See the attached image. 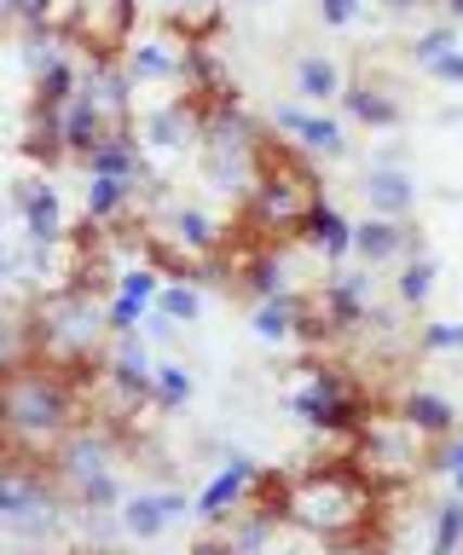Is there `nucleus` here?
Returning a JSON list of instances; mask_svg holds the SVG:
<instances>
[{
  "label": "nucleus",
  "instance_id": "obj_1",
  "mask_svg": "<svg viewBox=\"0 0 463 555\" xmlns=\"http://www.w3.org/2000/svg\"><path fill=\"white\" fill-rule=\"evenodd\" d=\"M81 399H88V376L59 371V364L29 359L7 371V440L18 463H41L64 446V434L81 423Z\"/></svg>",
  "mask_w": 463,
  "mask_h": 555
},
{
  "label": "nucleus",
  "instance_id": "obj_2",
  "mask_svg": "<svg viewBox=\"0 0 463 555\" xmlns=\"http://www.w3.org/2000/svg\"><path fill=\"white\" fill-rule=\"evenodd\" d=\"M111 336H116L111 301L99 289H88L81 278L59 289H41L36 307H29V359L59 364V371H81V376L99 371Z\"/></svg>",
  "mask_w": 463,
  "mask_h": 555
},
{
  "label": "nucleus",
  "instance_id": "obj_3",
  "mask_svg": "<svg viewBox=\"0 0 463 555\" xmlns=\"http://www.w3.org/2000/svg\"><path fill=\"white\" fill-rule=\"evenodd\" d=\"M371 509H376V480L359 463H319V468L290 475L284 520L313 532L319 544H348V538H359Z\"/></svg>",
  "mask_w": 463,
  "mask_h": 555
},
{
  "label": "nucleus",
  "instance_id": "obj_4",
  "mask_svg": "<svg viewBox=\"0 0 463 555\" xmlns=\"http://www.w3.org/2000/svg\"><path fill=\"white\" fill-rule=\"evenodd\" d=\"M319 203H324V197H319L313 168L296 163V156H290L284 145H267L261 185L249 191L244 220H249L261 237H296V232H307V215H313Z\"/></svg>",
  "mask_w": 463,
  "mask_h": 555
},
{
  "label": "nucleus",
  "instance_id": "obj_5",
  "mask_svg": "<svg viewBox=\"0 0 463 555\" xmlns=\"http://www.w3.org/2000/svg\"><path fill=\"white\" fill-rule=\"evenodd\" d=\"M290 411H296L307 428H324V434H359L376 416L365 388H359L342 364H307L301 388L290 393Z\"/></svg>",
  "mask_w": 463,
  "mask_h": 555
},
{
  "label": "nucleus",
  "instance_id": "obj_6",
  "mask_svg": "<svg viewBox=\"0 0 463 555\" xmlns=\"http://www.w3.org/2000/svg\"><path fill=\"white\" fill-rule=\"evenodd\" d=\"M64 486L47 475L41 463H7V475H0V520H7L12 538H47L59 532L64 520Z\"/></svg>",
  "mask_w": 463,
  "mask_h": 555
},
{
  "label": "nucleus",
  "instance_id": "obj_7",
  "mask_svg": "<svg viewBox=\"0 0 463 555\" xmlns=\"http://www.w3.org/2000/svg\"><path fill=\"white\" fill-rule=\"evenodd\" d=\"M428 457V434L423 428H411L400 411H376L365 428H359V451H353V463L365 468V475L376 486H394V480H411Z\"/></svg>",
  "mask_w": 463,
  "mask_h": 555
},
{
  "label": "nucleus",
  "instance_id": "obj_8",
  "mask_svg": "<svg viewBox=\"0 0 463 555\" xmlns=\"http://www.w3.org/2000/svg\"><path fill=\"white\" fill-rule=\"evenodd\" d=\"M116 457H123V440H116L111 423H76L70 434H64V446L47 457V475L76 498L81 486L116 475Z\"/></svg>",
  "mask_w": 463,
  "mask_h": 555
},
{
  "label": "nucleus",
  "instance_id": "obj_9",
  "mask_svg": "<svg viewBox=\"0 0 463 555\" xmlns=\"http://www.w3.org/2000/svg\"><path fill=\"white\" fill-rule=\"evenodd\" d=\"M133 133H140L145 156H185V151H203V133H209V99L175 93V99L151 104Z\"/></svg>",
  "mask_w": 463,
  "mask_h": 555
},
{
  "label": "nucleus",
  "instance_id": "obj_10",
  "mask_svg": "<svg viewBox=\"0 0 463 555\" xmlns=\"http://www.w3.org/2000/svg\"><path fill=\"white\" fill-rule=\"evenodd\" d=\"M185 47H192V35H133L123 69L133 76V87H185Z\"/></svg>",
  "mask_w": 463,
  "mask_h": 555
},
{
  "label": "nucleus",
  "instance_id": "obj_11",
  "mask_svg": "<svg viewBox=\"0 0 463 555\" xmlns=\"http://www.w3.org/2000/svg\"><path fill=\"white\" fill-rule=\"evenodd\" d=\"M353 255L359 267H406L411 255H423V237L411 220H388V215H365L353 225Z\"/></svg>",
  "mask_w": 463,
  "mask_h": 555
},
{
  "label": "nucleus",
  "instance_id": "obj_12",
  "mask_svg": "<svg viewBox=\"0 0 463 555\" xmlns=\"http://www.w3.org/2000/svg\"><path fill=\"white\" fill-rule=\"evenodd\" d=\"M185 509H197V503H185V492H133V498H123V509H116V527H123V538L151 544V538H163L175 520H185Z\"/></svg>",
  "mask_w": 463,
  "mask_h": 555
},
{
  "label": "nucleus",
  "instance_id": "obj_13",
  "mask_svg": "<svg viewBox=\"0 0 463 555\" xmlns=\"http://www.w3.org/2000/svg\"><path fill=\"white\" fill-rule=\"evenodd\" d=\"M342 111H348V121H359V128H371V133H400V128H406L400 93H394L388 81H371V76H353V81H348Z\"/></svg>",
  "mask_w": 463,
  "mask_h": 555
},
{
  "label": "nucleus",
  "instance_id": "obj_14",
  "mask_svg": "<svg viewBox=\"0 0 463 555\" xmlns=\"http://www.w3.org/2000/svg\"><path fill=\"white\" fill-rule=\"evenodd\" d=\"M255 480H261V463L244 457V451H232L227 468H220V475L197 492V515H203V520H227L232 509H244V503H249Z\"/></svg>",
  "mask_w": 463,
  "mask_h": 555
},
{
  "label": "nucleus",
  "instance_id": "obj_15",
  "mask_svg": "<svg viewBox=\"0 0 463 555\" xmlns=\"http://www.w3.org/2000/svg\"><path fill=\"white\" fill-rule=\"evenodd\" d=\"M140 185H151V180H105V173H88V185H81V220H88V232H111L116 220H128L140 208Z\"/></svg>",
  "mask_w": 463,
  "mask_h": 555
},
{
  "label": "nucleus",
  "instance_id": "obj_16",
  "mask_svg": "<svg viewBox=\"0 0 463 555\" xmlns=\"http://www.w3.org/2000/svg\"><path fill=\"white\" fill-rule=\"evenodd\" d=\"M359 197H365L371 215H388V220H411V208H417L423 185L411 168H365L359 173Z\"/></svg>",
  "mask_w": 463,
  "mask_h": 555
},
{
  "label": "nucleus",
  "instance_id": "obj_17",
  "mask_svg": "<svg viewBox=\"0 0 463 555\" xmlns=\"http://www.w3.org/2000/svg\"><path fill=\"white\" fill-rule=\"evenodd\" d=\"M12 208H18V220H24V237H36V243H64V237H70V232H64L59 185L18 180V191H12Z\"/></svg>",
  "mask_w": 463,
  "mask_h": 555
},
{
  "label": "nucleus",
  "instance_id": "obj_18",
  "mask_svg": "<svg viewBox=\"0 0 463 555\" xmlns=\"http://www.w3.org/2000/svg\"><path fill=\"white\" fill-rule=\"evenodd\" d=\"M111 133H116V121H111L105 111H99V104H93L88 93H76V99L59 111V139H64V151H70L76 163H88V156H93L99 145H105ZM128 133H133V128H128Z\"/></svg>",
  "mask_w": 463,
  "mask_h": 555
},
{
  "label": "nucleus",
  "instance_id": "obj_19",
  "mask_svg": "<svg viewBox=\"0 0 463 555\" xmlns=\"http://www.w3.org/2000/svg\"><path fill=\"white\" fill-rule=\"evenodd\" d=\"M307 312H313V301L296 289H284V295H267V301H255V336H261L267 347H284V341H296L301 330H307Z\"/></svg>",
  "mask_w": 463,
  "mask_h": 555
},
{
  "label": "nucleus",
  "instance_id": "obj_20",
  "mask_svg": "<svg viewBox=\"0 0 463 555\" xmlns=\"http://www.w3.org/2000/svg\"><path fill=\"white\" fill-rule=\"evenodd\" d=\"M307 243H313V255L319 260H331V267H342V260L353 255V220L342 215L336 203H319L313 215H307Z\"/></svg>",
  "mask_w": 463,
  "mask_h": 555
},
{
  "label": "nucleus",
  "instance_id": "obj_21",
  "mask_svg": "<svg viewBox=\"0 0 463 555\" xmlns=\"http://www.w3.org/2000/svg\"><path fill=\"white\" fill-rule=\"evenodd\" d=\"M348 93V76H342V64L331 52H301L296 59V99L301 104H331Z\"/></svg>",
  "mask_w": 463,
  "mask_h": 555
},
{
  "label": "nucleus",
  "instance_id": "obj_22",
  "mask_svg": "<svg viewBox=\"0 0 463 555\" xmlns=\"http://www.w3.org/2000/svg\"><path fill=\"white\" fill-rule=\"evenodd\" d=\"M145 163H151V156H145V145H140V133H111L81 168H88V173H105V180H145Z\"/></svg>",
  "mask_w": 463,
  "mask_h": 555
},
{
  "label": "nucleus",
  "instance_id": "obj_23",
  "mask_svg": "<svg viewBox=\"0 0 463 555\" xmlns=\"http://www.w3.org/2000/svg\"><path fill=\"white\" fill-rule=\"evenodd\" d=\"M400 416H406L411 428H423L428 440H452V434H458V411L446 405L440 393H428V388H411L400 399Z\"/></svg>",
  "mask_w": 463,
  "mask_h": 555
},
{
  "label": "nucleus",
  "instance_id": "obj_24",
  "mask_svg": "<svg viewBox=\"0 0 463 555\" xmlns=\"http://www.w3.org/2000/svg\"><path fill=\"white\" fill-rule=\"evenodd\" d=\"M296 145H301L307 156H319V163H342V156H348V128H342L336 116H319V111H307L301 133H296Z\"/></svg>",
  "mask_w": 463,
  "mask_h": 555
},
{
  "label": "nucleus",
  "instance_id": "obj_25",
  "mask_svg": "<svg viewBox=\"0 0 463 555\" xmlns=\"http://www.w3.org/2000/svg\"><path fill=\"white\" fill-rule=\"evenodd\" d=\"M435 278H440V267L428 255H411L406 267H400V278H394V301L400 307H428V295H435Z\"/></svg>",
  "mask_w": 463,
  "mask_h": 555
},
{
  "label": "nucleus",
  "instance_id": "obj_26",
  "mask_svg": "<svg viewBox=\"0 0 463 555\" xmlns=\"http://www.w3.org/2000/svg\"><path fill=\"white\" fill-rule=\"evenodd\" d=\"M452 47H463V29L452 24V17H446V24H428V29L411 35V41H406V59L417 64V69H428L435 59H446Z\"/></svg>",
  "mask_w": 463,
  "mask_h": 555
},
{
  "label": "nucleus",
  "instance_id": "obj_27",
  "mask_svg": "<svg viewBox=\"0 0 463 555\" xmlns=\"http://www.w3.org/2000/svg\"><path fill=\"white\" fill-rule=\"evenodd\" d=\"M428 555H463V498H446L435 509V538H428Z\"/></svg>",
  "mask_w": 463,
  "mask_h": 555
},
{
  "label": "nucleus",
  "instance_id": "obj_28",
  "mask_svg": "<svg viewBox=\"0 0 463 555\" xmlns=\"http://www.w3.org/2000/svg\"><path fill=\"white\" fill-rule=\"evenodd\" d=\"M157 312H168L175 324H192L197 312H203V289L192 284V278H168L163 295H157Z\"/></svg>",
  "mask_w": 463,
  "mask_h": 555
},
{
  "label": "nucleus",
  "instance_id": "obj_29",
  "mask_svg": "<svg viewBox=\"0 0 463 555\" xmlns=\"http://www.w3.org/2000/svg\"><path fill=\"white\" fill-rule=\"evenodd\" d=\"M192 393H197V376L185 371V364H175V359H168V364H157V405H163V411L185 405Z\"/></svg>",
  "mask_w": 463,
  "mask_h": 555
},
{
  "label": "nucleus",
  "instance_id": "obj_30",
  "mask_svg": "<svg viewBox=\"0 0 463 555\" xmlns=\"http://www.w3.org/2000/svg\"><path fill=\"white\" fill-rule=\"evenodd\" d=\"M417 353H463V324L452 319H435L417 330Z\"/></svg>",
  "mask_w": 463,
  "mask_h": 555
},
{
  "label": "nucleus",
  "instance_id": "obj_31",
  "mask_svg": "<svg viewBox=\"0 0 463 555\" xmlns=\"http://www.w3.org/2000/svg\"><path fill=\"white\" fill-rule=\"evenodd\" d=\"M116 289L133 295V301H145V307H157V295H163V278L151 272V267H123L116 272Z\"/></svg>",
  "mask_w": 463,
  "mask_h": 555
},
{
  "label": "nucleus",
  "instance_id": "obj_32",
  "mask_svg": "<svg viewBox=\"0 0 463 555\" xmlns=\"http://www.w3.org/2000/svg\"><path fill=\"white\" fill-rule=\"evenodd\" d=\"M145 319H151V307H145V301H133V295L111 289V330H116V336H128V330H140Z\"/></svg>",
  "mask_w": 463,
  "mask_h": 555
},
{
  "label": "nucleus",
  "instance_id": "obj_33",
  "mask_svg": "<svg viewBox=\"0 0 463 555\" xmlns=\"http://www.w3.org/2000/svg\"><path fill=\"white\" fill-rule=\"evenodd\" d=\"M313 12L324 29H353L365 17V0H313Z\"/></svg>",
  "mask_w": 463,
  "mask_h": 555
},
{
  "label": "nucleus",
  "instance_id": "obj_34",
  "mask_svg": "<svg viewBox=\"0 0 463 555\" xmlns=\"http://www.w3.org/2000/svg\"><path fill=\"white\" fill-rule=\"evenodd\" d=\"M423 76H428V81H440V87H463V47H452L446 59H435V64L423 69Z\"/></svg>",
  "mask_w": 463,
  "mask_h": 555
},
{
  "label": "nucleus",
  "instance_id": "obj_35",
  "mask_svg": "<svg viewBox=\"0 0 463 555\" xmlns=\"http://www.w3.org/2000/svg\"><path fill=\"white\" fill-rule=\"evenodd\" d=\"M301 121H307V104H272V128L279 133H301Z\"/></svg>",
  "mask_w": 463,
  "mask_h": 555
},
{
  "label": "nucleus",
  "instance_id": "obj_36",
  "mask_svg": "<svg viewBox=\"0 0 463 555\" xmlns=\"http://www.w3.org/2000/svg\"><path fill=\"white\" fill-rule=\"evenodd\" d=\"M365 168H406V145H400V139H383V145L371 151Z\"/></svg>",
  "mask_w": 463,
  "mask_h": 555
},
{
  "label": "nucleus",
  "instance_id": "obj_37",
  "mask_svg": "<svg viewBox=\"0 0 463 555\" xmlns=\"http://www.w3.org/2000/svg\"><path fill=\"white\" fill-rule=\"evenodd\" d=\"M175 330H180V324L168 319V312H157V307H151V319H145V336H151V341H168Z\"/></svg>",
  "mask_w": 463,
  "mask_h": 555
},
{
  "label": "nucleus",
  "instance_id": "obj_38",
  "mask_svg": "<svg viewBox=\"0 0 463 555\" xmlns=\"http://www.w3.org/2000/svg\"><path fill=\"white\" fill-rule=\"evenodd\" d=\"M435 468H446V475H452V468H463V434H452V440H446V451L435 457Z\"/></svg>",
  "mask_w": 463,
  "mask_h": 555
},
{
  "label": "nucleus",
  "instance_id": "obj_39",
  "mask_svg": "<svg viewBox=\"0 0 463 555\" xmlns=\"http://www.w3.org/2000/svg\"><path fill=\"white\" fill-rule=\"evenodd\" d=\"M376 7H383V12H423V7H435V0H376Z\"/></svg>",
  "mask_w": 463,
  "mask_h": 555
},
{
  "label": "nucleus",
  "instance_id": "obj_40",
  "mask_svg": "<svg viewBox=\"0 0 463 555\" xmlns=\"http://www.w3.org/2000/svg\"><path fill=\"white\" fill-rule=\"evenodd\" d=\"M435 121H440V128H463V104H440Z\"/></svg>",
  "mask_w": 463,
  "mask_h": 555
},
{
  "label": "nucleus",
  "instance_id": "obj_41",
  "mask_svg": "<svg viewBox=\"0 0 463 555\" xmlns=\"http://www.w3.org/2000/svg\"><path fill=\"white\" fill-rule=\"evenodd\" d=\"M324 555H365V550H359V538H348V544H324Z\"/></svg>",
  "mask_w": 463,
  "mask_h": 555
},
{
  "label": "nucleus",
  "instance_id": "obj_42",
  "mask_svg": "<svg viewBox=\"0 0 463 555\" xmlns=\"http://www.w3.org/2000/svg\"><path fill=\"white\" fill-rule=\"evenodd\" d=\"M446 17H452V24L463 29V0H446Z\"/></svg>",
  "mask_w": 463,
  "mask_h": 555
},
{
  "label": "nucleus",
  "instance_id": "obj_43",
  "mask_svg": "<svg viewBox=\"0 0 463 555\" xmlns=\"http://www.w3.org/2000/svg\"><path fill=\"white\" fill-rule=\"evenodd\" d=\"M452 492L463 498V468H452Z\"/></svg>",
  "mask_w": 463,
  "mask_h": 555
},
{
  "label": "nucleus",
  "instance_id": "obj_44",
  "mask_svg": "<svg viewBox=\"0 0 463 555\" xmlns=\"http://www.w3.org/2000/svg\"><path fill=\"white\" fill-rule=\"evenodd\" d=\"M244 7H272V0H244Z\"/></svg>",
  "mask_w": 463,
  "mask_h": 555
},
{
  "label": "nucleus",
  "instance_id": "obj_45",
  "mask_svg": "<svg viewBox=\"0 0 463 555\" xmlns=\"http://www.w3.org/2000/svg\"><path fill=\"white\" fill-rule=\"evenodd\" d=\"M123 7H140V0H123Z\"/></svg>",
  "mask_w": 463,
  "mask_h": 555
}]
</instances>
